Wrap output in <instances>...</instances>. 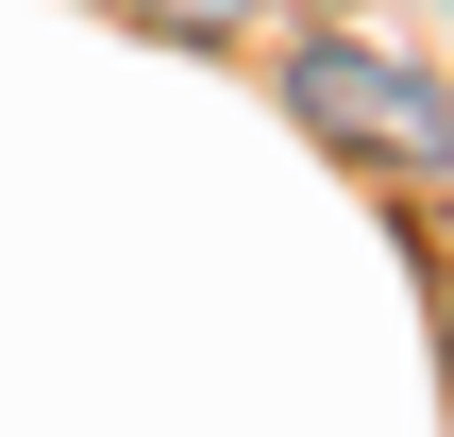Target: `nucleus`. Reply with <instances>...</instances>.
<instances>
[{"label": "nucleus", "instance_id": "obj_1", "mask_svg": "<svg viewBox=\"0 0 454 437\" xmlns=\"http://www.w3.org/2000/svg\"><path fill=\"white\" fill-rule=\"evenodd\" d=\"M286 118H303L320 152L404 168V185H438V168H454V84H421V67L371 51V34H303V51H286Z\"/></svg>", "mask_w": 454, "mask_h": 437}, {"label": "nucleus", "instance_id": "obj_2", "mask_svg": "<svg viewBox=\"0 0 454 437\" xmlns=\"http://www.w3.org/2000/svg\"><path fill=\"white\" fill-rule=\"evenodd\" d=\"M135 17H152V34H253L270 0H135Z\"/></svg>", "mask_w": 454, "mask_h": 437}]
</instances>
